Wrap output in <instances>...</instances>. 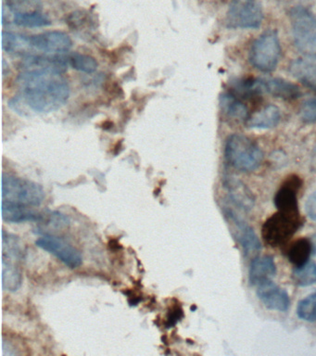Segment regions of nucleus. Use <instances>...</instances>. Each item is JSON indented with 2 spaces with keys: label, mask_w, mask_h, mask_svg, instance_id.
<instances>
[{
  "label": "nucleus",
  "mask_w": 316,
  "mask_h": 356,
  "mask_svg": "<svg viewBox=\"0 0 316 356\" xmlns=\"http://www.w3.org/2000/svg\"><path fill=\"white\" fill-rule=\"evenodd\" d=\"M245 90L249 97L269 94L285 100H294L301 96V88L281 78H247Z\"/></svg>",
  "instance_id": "8"
},
{
  "label": "nucleus",
  "mask_w": 316,
  "mask_h": 356,
  "mask_svg": "<svg viewBox=\"0 0 316 356\" xmlns=\"http://www.w3.org/2000/svg\"><path fill=\"white\" fill-rule=\"evenodd\" d=\"M35 245L54 255L69 268L76 269L82 264L81 253L65 239L52 235H44L35 241Z\"/></svg>",
  "instance_id": "9"
},
{
  "label": "nucleus",
  "mask_w": 316,
  "mask_h": 356,
  "mask_svg": "<svg viewBox=\"0 0 316 356\" xmlns=\"http://www.w3.org/2000/svg\"><path fill=\"white\" fill-rule=\"evenodd\" d=\"M2 218L12 224H21L24 222H41L44 217L32 211L28 206L2 200Z\"/></svg>",
  "instance_id": "15"
},
{
  "label": "nucleus",
  "mask_w": 316,
  "mask_h": 356,
  "mask_svg": "<svg viewBox=\"0 0 316 356\" xmlns=\"http://www.w3.org/2000/svg\"><path fill=\"white\" fill-rule=\"evenodd\" d=\"M276 274V266L274 258L271 256H260L251 261L249 272V283L259 286L272 280Z\"/></svg>",
  "instance_id": "17"
},
{
  "label": "nucleus",
  "mask_w": 316,
  "mask_h": 356,
  "mask_svg": "<svg viewBox=\"0 0 316 356\" xmlns=\"http://www.w3.org/2000/svg\"><path fill=\"white\" fill-rule=\"evenodd\" d=\"M312 167L313 170L316 171V146L315 147V149H313V156H312Z\"/></svg>",
  "instance_id": "32"
},
{
  "label": "nucleus",
  "mask_w": 316,
  "mask_h": 356,
  "mask_svg": "<svg viewBox=\"0 0 316 356\" xmlns=\"http://www.w3.org/2000/svg\"><path fill=\"white\" fill-rule=\"evenodd\" d=\"M69 63L74 69L77 71L92 74L98 69V63L91 56L74 53L69 57Z\"/></svg>",
  "instance_id": "27"
},
{
  "label": "nucleus",
  "mask_w": 316,
  "mask_h": 356,
  "mask_svg": "<svg viewBox=\"0 0 316 356\" xmlns=\"http://www.w3.org/2000/svg\"><path fill=\"white\" fill-rule=\"evenodd\" d=\"M297 314L299 318L305 321H316V292L310 294L305 299L299 300Z\"/></svg>",
  "instance_id": "28"
},
{
  "label": "nucleus",
  "mask_w": 316,
  "mask_h": 356,
  "mask_svg": "<svg viewBox=\"0 0 316 356\" xmlns=\"http://www.w3.org/2000/svg\"><path fill=\"white\" fill-rule=\"evenodd\" d=\"M13 24L21 27L40 28L49 26L51 21L49 17L42 13L22 14V15L13 16Z\"/></svg>",
  "instance_id": "24"
},
{
  "label": "nucleus",
  "mask_w": 316,
  "mask_h": 356,
  "mask_svg": "<svg viewBox=\"0 0 316 356\" xmlns=\"http://www.w3.org/2000/svg\"><path fill=\"white\" fill-rule=\"evenodd\" d=\"M305 208H306L308 216L313 220V221H316V191L313 192V193L308 197Z\"/></svg>",
  "instance_id": "30"
},
{
  "label": "nucleus",
  "mask_w": 316,
  "mask_h": 356,
  "mask_svg": "<svg viewBox=\"0 0 316 356\" xmlns=\"http://www.w3.org/2000/svg\"><path fill=\"white\" fill-rule=\"evenodd\" d=\"M263 19L260 0H231L226 25L230 29H258Z\"/></svg>",
  "instance_id": "7"
},
{
  "label": "nucleus",
  "mask_w": 316,
  "mask_h": 356,
  "mask_svg": "<svg viewBox=\"0 0 316 356\" xmlns=\"http://www.w3.org/2000/svg\"><path fill=\"white\" fill-rule=\"evenodd\" d=\"M226 216L233 235L242 247L245 255L249 257L256 255L262 246L254 230L231 209H226Z\"/></svg>",
  "instance_id": "11"
},
{
  "label": "nucleus",
  "mask_w": 316,
  "mask_h": 356,
  "mask_svg": "<svg viewBox=\"0 0 316 356\" xmlns=\"http://www.w3.org/2000/svg\"><path fill=\"white\" fill-rule=\"evenodd\" d=\"M290 16L297 49L316 60V16L301 6L293 8Z\"/></svg>",
  "instance_id": "4"
},
{
  "label": "nucleus",
  "mask_w": 316,
  "mask_h": 356,
  "mask_svg": "<svg viewBox=\"0 0 316 356\" xmlns=\"http://www.w3.org/2000/svg\"><path fill=\"white\" fill-rule=\"evenodd\" d=\"M290 72L302 85L316 91V63L299 58L290 63Z\"/></svg>",
  "instance_id": "19"
},
{
  "label": "nucleus",
  "mask_w": 316,
  "mask_h": 356,
  "mask_svg": "<svg viewBox=\"0 0 316 356\" xmlns=\"http://www.w3.org/2000/svg\"><path fill=\"white\" fill-rule=\"evenodd\" d=\"M313 254V245L310 238H302L297 239L290 247L288 258L295 267H301L309 261Z\"/></svg>",
  "instance_id": "22"
},
{
  "label": "nucleus",
  "mask_w": 316,
  "mask_h": 356,
  "mask_svg": "<svg viewBox=\"0 0 316 356\" xmlns=\"http://www.w3.org/2000/svg\"><path fill=\"white\" fill-rule=\"evenodd\" d=\"M301 185V178L295 175H291L285 180L274 196V205L277 210L299 211L298 194Z\"/></svg>",
  "instance_id": "13"
},
{
  "label": "nucleus",
  "mask_w": 316,
  "mask_h": 356,
  "mask_svg": "<svg viewBox=\"0 0 316 356\" xmlns=\"http://www.w3.org/2000/svg\"><path fill=\"white\" fill-rule=\"evenodd\" d=\"M2 200L28 206L38 207L45 200L42 186L32 181L3 174L2 175Z\"/></svg>",
  "instance_id": "5"
},
{
  "label": "nucleus",
  "mask_w": 316,
  "mask_h": 356,
  "mask_svg": "<svg viewBox=\"0 0 316 356\" xmlns=\"http://www.w3.org/2000/svg\"><path fill=\"white\" fill-rule=\"evenodd\" d=\"M3 7L12 16L41 13L42 10L40 0H3Z\"/></svg>",
  "instance_id": "23"
},
{
  "label": "nucleus",
  "mask_w": 316,
  "mask_h": 356,
  "mask_svg": "<svg viewBox=\"0 0 316 356\" xmlns=\"http://www.w3.org/2000/svg\"><path fill=\"white\" fill-rule=\"evenodd\" d=\"M222 111L229 118L245 121L248 120V107L232 93H224L220 96Z\"/></svg>",
  "instance_id": "21"
},
{
  "label": "nucleus",
  "mask_w": 316,
  "mask_h": 356,
  "mask_svg": "<svg viewBox=\"0 0 316 356\" xmlns=\"http://www.w3.org/2000/svg\"><path fill=\"white\" fill-rule=\"evenodd\" d=\"M224 156L229 165L241 172H253L263 160L260 147L248 136L233 134L226 139Z\"/></svg>",
  "instance_id": "2"
},
{
  "label": "nucleus",
  "mask_w": 316,
  "mask_h": 356,
  "mask_svg": "<svg viewBox=\"0 0 316 356\" xmlns=\"http://www.w3.org/2000/svg\"><path fill=\"white\" fill-rule=\"evenodd\" d=\"M13 259L2 254V284L4 291H17L21 288L23 277Z\"/></svg>",
  "instance_id": "20"
},
{
  "label": "nucleus",
  "mask_w": 316,
  "mask_h": 356,
  "mask_svg": "<svg viewBox=\"0 0 316 356\" xmlns=\"http://www.w3.org/2000/svg\"><path fill=\"white\" fill-rule=\"evenodd\" d=\"M292 277L298 286H308L316 283V264L308 263L301 267H296Z\"/></svg>",
  "instance_id": "26"
},
{
  "label": "nucleus",
  "mask_w": 316,
  "mask_h": 356,
  "mask_svg": "<svg viewBox=\"0 0 316 356\" xmlns=\"http://www.w3.org/2000/svg\"><path fill=\"white\" fill-rule=\"evenodd\" d=\"M224 185H226L230 199L238 208L242 209L244 211H249L254 207L253 194L242 181L238 180L235 177H226L224 179Z\"/></svg>",
  "instance_id": "16"
},
{
  "label": "nucleus",
  "mask_w": 316,
  "mask_h": 356,
  "mask_svg": "<svg viewBox=\"0 0 316 356\" xmlns=\"http://www.w3.org/2000/svg\"><path fill=\"white\" fill-rule=\"evenodd\" d=\"M299 117L301 121L306 124H315L316 122V97L307 100L301 106L299 111Z\"/></svg>",
  "instance_id": "29"
},
{
  "label": "nucleus",
  "mask_w": 316,
  "mask_h": 356,
  "mask_svg": "<svg viewBox=\"0 0 316 356\" xmlns=\"http://www.w3.org/2000/svg\"><path fill=\"white\" fill-rule=\"evenodd\" d=\"M257 295L263 305L270 310L285 312L290 308V300L288 292L273 281H267L257 286Z\"/></svg>",
  "instance_id": "12"
},
{
  "label": "nucleus",
  "mask_w": 316,
  "mask_h": 356,
  "mask_svg": "<svg viewBox=\"0 0 316 356\" xmlns=\"http://www.w3.org/2000/svg\"><path fill=\"white\" fill-rule=\"evenodd\" d=\"M183 317V312L180 308L174 309V312H171L170 316L168 317L169 325H174Z\"/></svg>",
  "instance_id": "31"
},
{
  "label": "nucleus",
  "mask_w": 316,
  "mask_h": 356,
  "mask_svg": "<svg viewBox=\"0 0 316 356\" xmlns=\"http://www.w3.org/2000/svg\"><path fill=\"white\" fill-rule=\"evenodd\" d=\"M302 217L299 211L277 210L269 217L262 227V236L265 243L271 247L282 246L301 228Z\"/></svg>",
  "instance_id": "3"
},
{
  "label": "nucleus",
  "mask_w": 316,
  "mask_h": 356,
  "mask_svg": "<svg viewBox=\"0 0 316 356\" xmlns=\"http://www.w3.org/2000/svg\"><path fill=\"white\" fill-rule=\"evenodd\" d=\"M2 254L9 256L15 261L23 257L20 238L4 229L2 230Z\"/></svg>",
  "instance_id": "25"
},
{
  "label": "nucleus",
  "mask_w": 316,
  "mask_h": 356,
  "mask_svg": "<svg viewBox=\"0 0 316 356\" xmlns=\"http://www.w3.org/2000/svg\"><path fill=\"white\" fill-rule=\"evenodd\" d=\"M281 113L274 105H267L247 120V127L251 129H271L279 124Z\"/></svg>",
  "instance_id": "18"
},
{
  "label": "nucleus",
  "mask_w": 316,
  "mask_h": 356,
  "mask_svg": "<svg viewBox=\"0 0 316 356\" xmlns=\"http://www.w3.org/2000/svg\"><path fill=\"white\" fill-rule=\"evenodd\" d=\"M18 83L24 102L35 113L59 110L70 97L67 80L47 70H26L19 75Z\"/></svg>",
  "instance_id": "1"
},
{
  "label": "nucleus",
  "mask_w": 316,
  "mask_h": 356,
  "mask_svg": "<svg viewBox=\"0 0 316 356\" xmlns=\"http://www.w3.org/2000/svg\"><path fill=\"white\" fill-rule=\"evenodd\" d=\"M26 44L28 49L46 54H63L72 49L73 41L67 33L60 31H51L26 36Z\"/></svg>",
  "instance_id": "10"
},
{
  "label": "nucleus",
  "mask_w": 316,
  "mask_h": 356,
  "mask_svg": "<svg viewBox=\"0 0 316 356\" xmlns=\"http://www.w3.org/2000/svg\"><path fill=\"white\" fill-rule=\"evenodd\" d=\"M281 46L276 30H267L253 42L249 50V63L263 72H271L278 64Z\"/></svg>",
  "instance_id": "6"
},
{
  "label": "nucleus",
  "mask_w": 316,
  "mask_h": 356,
  "mask_svg": "<svg viewBox=\"0 0 316 356\" xmlns=\"http://www.w3.org/2000/svg\"><path fill=\"white\" fill-rule=\"evenodd\" d=\"M69 58L60 55L54 56H38L26 55L22 63V69L26 70H47L63 74L68 70Z\"/></svg>",
  "instance_id": "14"
},
{
  "label": "nucleus",
  "mask_w": 316,
  "mask_h": 356,
  "mask_svg": "<svg viewBox=\"0 0 316 356\" xmlns=\"http://www.w3.org/2000/svg\"><path fill=\"white\" fill-rule=\"evenodd\" d=\"M313 245V253H316V233L310 238Z\"/></svg>",
  "instance_id": "33"
}]
</instances>
